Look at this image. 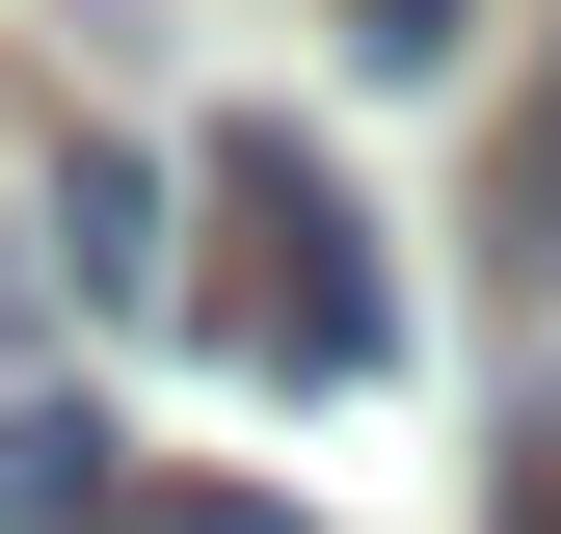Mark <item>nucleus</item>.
Segmentation results:
<instances>
[{
    "label": "nucleus",
    "instance_id": "f257e3e1",
    "mask_svg": "<svg viewBox=\"0 0 561 534\" xmlns=\"http://www.w3.org/2000/svg\"><path fill=\"white\" fill-rule=\"evenodd\" d=\"M215 214H241V348H267V374H321V400H347V374H401V294H375V241H347V187H321L267 107L215 134Z\"/></svg>",
    "mask_w": 561,
    "mask_h": 534
},
{
    "label": "nucleus",
    "instance_id": "f03ea898",
    "mask_svg": "<svg viewBox=\"0 0 561 534\" xmlns=\"http://www.w3.org/2000/svg\"><path fill=\"white\" fill-rule=\"evenodd\" d=\"M107 508H134L107 400H81V374H0V534H107Z\"/></svg>",
    "mask_w": 561,
    "mask_h": 534
},
{
    "label": "nucleus",
    "instance_id": "7ed1b4c3",
    "mask_svg": "<svg viewBox=\"0 0 561 534\" xmlns=\"http://www.w3.org/2000/svg\"><path fill=\"white\" fill-rule=\"evenodd\" d=\"M54 294H107V321H187V241H161V161H54Z\"/></svg>",
    "mask_w": 561,
    "mask_h": 534
},
{
    "label": "nucleus",
    "instance_id": "20e7f679",
    "mask_svg": "<svg viewBox=\"0 0 561 534\" xmlns=\"http://www.w3.org/2000/svg\"><path fill=\"white\" fill-rule=\"evenodd\" d=\"M481 267L561 294V54H535V107H508V161H481Z\"/></svg>",
    "mask_w": 561,
    "mask_h": 534
},
{
    "label": "nucleus",
    "instance_id": "39448f33",
    "mask_svg": "<svg viewBox=\"0 0 561 534\" xmlns=\"http://www.w3.org/2000/svg\"><path fill=\"white\" fill-rule=\"evenodd\" d=\"M347 54H375V81H428V54H455V0H347Z\"/></svg>",
    "mask_w": 561,
    "mask_h": 534
},
{
    "label": "nucleus",
    "instance_id": "423d86ee",
    "mask_svg": "<svg viewBox=\"0 0 561 534\" xmlns=\"http://www.w3.org/2000/svg\"><path fill=\"white\" fill-rule=\"evenodd\" d=\"M54 348V241H0V374H27Z\"/></svg>",
    "mask_w": 561,
    "mask_h": 534
},
{
    "label": "nucleus",
    "instance_id": "0eeeda50",
    "mask_svg": "<svg viewBox=\"0 0 561 534\" xmlns=\"http://www.w3.org/2000/svg\"><path fill=\"white\" fill-rule=\"evenodd\" d=\"M481 534H561V428H508V508H481Z\"/></svg>",
    "mask_w": 561,
    "mask_h": 534
},
{
    "label": "nucleus",
    "instance_id": "6e6552de",
    "mask_svg": "<svg viewBox=\"0 0 561 534\" xmlns=\"http://www.w3.org/2000/svg\"><path fill=\"white\" fill-rule=\"evenodd\" d=\"M107 534H295V508H187V481H161V508H107Z\"/></svg>",
    "mask_w": 561,
    "mask_h": 534
}]
</instances>
